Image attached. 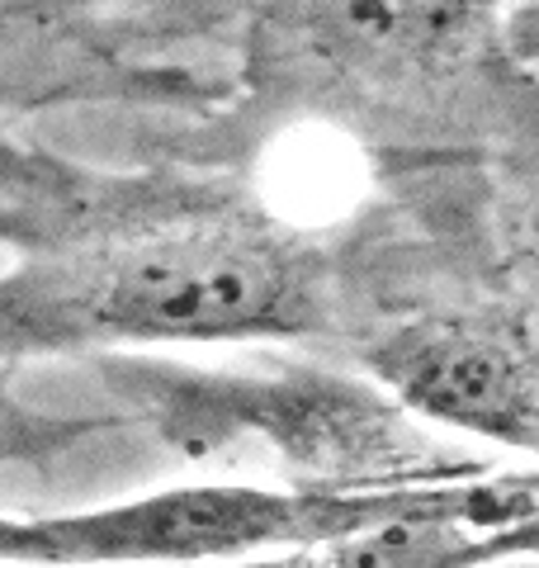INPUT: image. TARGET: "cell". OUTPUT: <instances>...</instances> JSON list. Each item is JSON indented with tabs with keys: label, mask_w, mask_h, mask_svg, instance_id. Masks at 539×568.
<instances>
[{
	"label": "cell",
	"mask_w": 539,
	"mask_h": 568,
	"mask_svg": "<svg viewBox=\"0 0 539 568\" xmlns=\"http://www.w3.org/2000/svg\"><path fill=\"white\" fill-rule=\"evenodd\" d=\"M336 275L313 233L242 194L104 209L0 271V361L308 336Z\"/></svg>",
	"instance_id": "cell-1"
},
{
	"label": "cell",
	"mask_w": 539,
	"mask_h": 568,
	"mask_svg": "<svg viewBox=\"0 0 539 568\" xmlns=\"http://www.w3.org/2000/svg\"><path fill=\"white\" fill-rule=\"evenodd\" d=\"M516 484L436 478L393 488H261L185 484L129 503L0 517V564L24 568H209L256 555H298L374 526L417 517H507Z\"/></svg>",
	"instance_id": "cell-2"
},
{
	"label": "cell",
	"mask_w": 539,
	"mask_h": 568,
	"mask_svg": "<svg viewBox=\"0 0 539 568\" xmlns=\"http://www.w3.org/2000/svg\"><path fill=\"white\" fill-rule=\"evenodd\" d=\"M507 0H270L251 33V91L279 110L384 114L469 77Z\"/></svg>",
	"instance_id": "cell-3"
},
{
	"label": "cell",
	"mask_w": 539,
	"mask_h": 568,
	"mask_svg": "<svg viewBox=\"0 0 539 568\" xmlns=\"http://www.w3.org/2000/svg\"><path fill=\"white\" fill-rule=\"evenodd\" d=\"M365 365L426 422L535 450L539 375L530 313H430L379 332Z\"/></svg>",
	"instance_id": "cell-4"
},
{
	"label": "cell",
	"mask_w": 539,
	"mask_h": 568,
	"mask_svg": "<svg viewBox=\"0 0 539 568\" xmlns=\"http://www.w3.org/2000/svg\"><path fill=\"white\" fill-rule=\"evenodd\" d=\"M110 52L67 0H0V114L110 91Z\"/></svg>",
	"instance_id": "cell-5"
},
{
	"label": "cell",
	"mask_w": 539,
	"mask_h": 568,
	"mask_svg": "<svg viewBox=\"0 0 539 568\" xmlns=\"http://www.w3.org/2000/svg\"><path fill=\"white\" fill-rule=\"evenodd\" d=\"M0 568H24V564H0ZM246 568H265V559L261 564H246Z\"/></svg>",
	"instance_id": "cell-6"
}]
</instances>
